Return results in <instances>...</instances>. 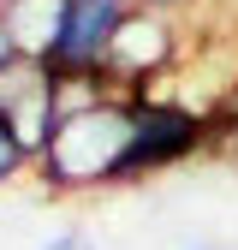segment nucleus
Listing matches in <instances>:
<instances>
[{"mask_svg":"<svg viewBox=\"0 0 238 250\" xmlns=\"http://www.w3.org/2000/svg\"><path fill=\"white\" fill-rule=\"evenodd\" d=\"M125 143H131V96H113V102H96V107L60 119L30 173H36L48 191H66V197L107 191V185H119Z\"/></svg>","mask_w":238,"mask_h":250,"instance_id":"1","label":"nucleus"},{"mask_svg":"<svg viewBox=\"0 0 238 250\" xmlns=\"http://www.w3.org/2000/svg\"><path fill=\"white\" fill-rule=\"evenodd\" d=\"M215 143V113L185 102V96H131V143H125V161H119V185H137V179H155L197 161V155Z\"/></svg>","mask_w":238,"mask_h":250,"instance_id":"2","label":"nucleus"},{"mask_svg":"<svg viewBox=\"0 0 238 250\" xmlns=\"http://www.w3.org/2000/svg\"><path fill=\"white\" fill-rule=\"evenodd\" d=\"M178 60H185V18L131 6V18L119 24V36L107 48V78L125 96H149V89H161V78Z\"/></svg>","mask_w":238,"mask_h":250,"instance_id":"3","label":"nucleus"},{"mask_svg":"<svg viewBox=\"0 0 238 250\" xmlns=\"http://www.w3.org/2000/svg\"><path fill=\"white\" fill-rule=\"evenodd\" d=\"M137 0H60V36L48 48V72H107V48Z\"/></svg>","mask_w":238,"mask_h":250,"instance_id":"4","label":"nucleus"},{"mask_svg":"<svg viewBox=\"0 0 238 250\" xmlns=\"http://www.w3.org/2000/svg\"><path fill=\"white\" fill-rule=\"evenodd\" d=\"M0 119H6V131L24 143L30 167H36V155L48 149L54 125H60V113H54V72L42 60H18V66L0 72Z\"/></svg>","mask_w":238,"mask_h":250,"instance_id":"5","label":"nucleus"},{"mask_svg":"<svg viewBox=\"0 0 238 250\" xmlns=\"http://www.w3.org/2000/svg\"><path fill=\"white\" fill-rule=\"evenodd\" d=\"M0 18H6L24 60H48V48L60 36V0H0Z\"/></svg>","mask_w":238,"mask_h":250,"instance_id":"6","label":"nucleus"},{"mask_svg":"<svg viewBox=\"0 0 238 250\" xmlns=\"http://www.w3.org/2000/svg\"><path fill=\"white\" fill-rule=\"evenodd\" d=\"M30 173V155H24V143L6 131V119H0V185H12V179H24Z\"/></svg>","mask_w":238,"mask_h":250,"instance_id":"7","label":"nucleus"},{"mask_svg":"<svg viewBox=\"0 0 238 250\" xmlns=\"http://www.w3.org/2000/svg\"><path fill=\"white\" fill-rule=\"evenodd\" d=\"M137 6H149V12H173V18H191L197 6H215V0H137Z\"/></svg>","mask_w":238,"mask_h":250,"instance_id":"8","label":"nucleus"},{"mask_svg":"<svg viewBox=\"0 0 238 250\" xmlns=\"http://www.w3.org/2000/svg\"><path fill=\"white\" fill-rule=\"evenodd\" d=\"M42 250H96V244H89V232H60V238H48Z\"/></svg>","mask_w":238,"mask_h":250,"instance_id":"9","label":"nucleus"},{"mask_svg":"<svg viewBox=\"0 0 238 250\" xmlns=\"http://www.w3.org/2000/svg\"><path fill=\"white\" fill-rule=\"evenodd\" d=\"M18 42H12V30H6V18H0V72H6V66H18Z\"/></svg>","mask_w":238,"mask_h":250,"instance_id":"10","label":"nucleus"},{"mask_svg":"<svg viewBox=\"0 0 238 250\" xmlns=\"http://www.w3.org/2000/svg\"><path fill=\"white\" fill-rule=\"evenodd\" d=\"M191 250H226V244H191Z\"/></svg>","mask_w":238,"mask_h":250,"instance_id":"11","label":"nucleus"},{"mask_svg":"<svg viewBox=\"0 0 238 250\" xmlns=\"http://www.w3.org/2000/svg\"><path fill=\"white\" fill-rule=\"evenodd\" d=\"M215 6H238V0H215Z\"/></svg>","mask_w":238,"mask_h":250,"instance_id":"12","label":"nucleus"}]
</instances>
